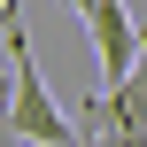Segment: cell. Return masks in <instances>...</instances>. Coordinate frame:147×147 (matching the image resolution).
Here are the masks:
<instances>
[{
  "instance_id": "cell-1",
  "label": "cell",
  "mask_w": 147,
  "mask_h": 147,
  "mask_svg": "<svg viewBox=\"0 0 147 147\" xmlns=\"http://www.w3.org/2000/svg\"><path fill=\"white\" fill-rule=\"evenodd\" d=\"M8 23V109H0V132L8 140H78V124L62 116V101H54V85L39 78V54H31V31H23V8H8L0 16Z\"/></svg>"
},
{
  "instance_id": "cell-2",
  "label": "cell",
  "mask_w": 147,
  "mask_h": 147,
  "mask_svg": "<svg viewBox=\"0 0 147 147\" xmlns=\"http://www.w3.org/2000/svg\"><path fill=\"white\" fill-rule=\"evenodd\" d=\"M85 31H93V54H101V85H116L132 62H140V23L124 0H93L85 8Z\"/></svg>"
},
{
  "instance_id": "cell-3",
  "label": "cell",
  "mask_w": 147,
  "mask_h": 147,
  "mask_svg": "<svg viewBox=\"0 0 147 147\" xmlns=\"http://www.w3.org/2000/svg\"><path fill=\"white\" fill-rule=\"evenodd\" d=\"M93 132H116V140H147V39H140V62H132L116 85H101Z\"/></svg>"
},
{
  "instance_id": "cell-4",
  "label": "cell",
  "mask_w": 147,
  "mask_h": 147,
  "mask_svg": "<svg viewBox=\"0 0 147 147\" xmlns=\"http://www.w3.org/2000/svg\"><path fill=\"white\" fill-rule=\"evenodd\" d=\"M70 8H78V16H85V8H93V0H70Z\"/></svg>"
},
{
  "instance_id": "cell-5",
  "label": "cell",
  "mask_w": 147,
  "mask_h": 147,
  "mask_svg": "<svg viewBox=\"0 0 147 147\" xmlns=\"http://www.w3.org/2000/svg\"><path fill=\"white\" fill-rule=\"evenodd\" d=\"M0 101H8V70H0Z\"/></svg>"
},
{
  "instance_id": "cell-6",
  "label": "cell",
  "mask_w": 147,
  "mask_h": 147,
  "mask_svg": "<svg viewBox=\"0 0 147 147\" xmlns=\"http://www.w3.org/2000/svg\"><path fill=\"white\" fill-rule=\"evenodd\" d=\"M8 8H16V0H0V16H8Z\"/></svg>"
}]
</instances>
